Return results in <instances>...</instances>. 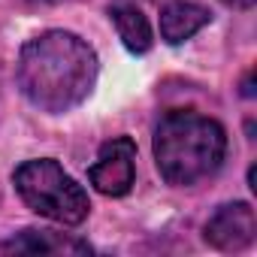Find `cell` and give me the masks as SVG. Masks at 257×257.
I'll list each match as a JSON object with an SVG mask.
<instances>
[{"mask_svg":"<svg viewBox=\"0 0 257 257\" xmlns=\"http://www.w3.org/2000/svg\"><path fill=\"white\" fill-rule=\"evenodd\" d=\"M97 73V52L70 31H46L28 40L16 64L22 94L49 115H64L85 103Z\"/></svg>","mask_w":257,"mask_h":257,"instance_id":"1","label":"cell"},{"mask_svg":"<svg viewBox=\"0 0 257 257\" xmlns=\"http://www.w3.org/2000/svg\"><path fill=\"white\" fill-rule=\"evenodd\" d=\"M155 164L167 185L191 188L218 173L227 155L224 127L200 112L176 109L155 127Z\"/></svg>","mask_w":257,"mask_h":257,"instance_id":"2","label":"cell"},{"mask_svg":"<svg viewBox=\"0 0 257 257\" xmlns=\"http://www.w3.org/2000/svg\"><path fill=\"white\" fill-rule=\"evenodd\" d=\"M13 182L31 212H37L49 221H58L64 227L82 224L91 212L85 188L52 158L25 161L13 173Z\"/></svg>","mask_w":257,"mask_h":257,"instance_id":"3","label":"cell"},{"mask_svg":"<svg viewBox=\"0 0 257 257\" xmlns=\"http://www.w3.org/2000/svg\"><path fill=\"white\" fill-rule=\"evenodd\" d=\"M88 182L103 197H124L137 182V143L131 137L109 140L88 170Z\"/></svg>","mask_w":257,"mask_h":257,"instance_id":"4","label":"cell"},{"mask_svg":"<svg viewBox=\"0 0 257 257\" xmlns=\"http://www.w3.org/2000/svg\"><path fill=\"white\" fill-rule=\"evenodd\" d=\"M203 236L218 251H242V248H248L254 242V236H257L254 209L248 203H242V200L218 206L215 215L206 221Z\"/></svg>","mask_w":257,"mask_h":257,"instance_id":"5","label":"cell"},{"mask_svg":"<svg viewBox=\"0 0 257 257\" xmlns=\"http://www.w3.org/2000/svg\"><path fill=\"white\" fill-rule=\"evenodd\" d=\"M0 254H91V245L58 230H22L0 242Z\"/></svg>","mask_w":257,"mask_h":257,"instance_id":"6","label":"cell"},{"mask_svg":"<svg viewBox=\"0 0 257 257\" xmlns=\"http://www.w3.org/2000/svg\"><path fill=\"white\" fill-rule=\"evenodd\" d=\"M212 22V13L191 0H173L161 10V40L170 46H179L191 40L197 31H203Z\"/></svg>","mask_w":257,"mask_h":257,"instance_id":"7","label":"cell"},{"mask_svg":"<svg viewBox=\"0 0 257 257\" xmlns=\"http://www.w3.org/2000/svg\"><path fill=\"white\" fill-rule=\"evenodd\" d=\"M112 22H115V31H118V37H121L127 52L146 55L152 49V43H155L152 25H149V19L137 7H115L112 10Z\"/></svg>","mask_w":257,"mask_h":257,"instance_id":"8","label":"cell"},{"mask_svg":"<svg viewBox=\"0 0 257 257\" xmlns=\"http://www.w3.org/2000/svg\"><path fill=\"white\" fill-rule=\"evenodd\" d=\"M221 4L236 7V10H251V7H254V0H221Z\"/></svg>","mask_w":257,"mask_h":257,"instance_id":"9","label":"cell"}]
</instances>
